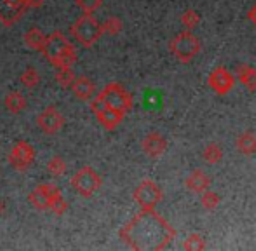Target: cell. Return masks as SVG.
Listing matches in <instances>:
<instances>
[{"label": "cell", "instance_id": "obj_11", "mask_svg": "<svg viewBox=\"0 0 256 251\" xmlns=\"http://www.w3.org/2000/svg\"><path fill=\"white\" fill-rule=\"evenodd\" d=\"M37 126L44 134H58L64 128V117L56 106H48L38 114Z\"/></svg>", "mask_w": 256, "mask_h": 251}, {"label": "cell", "instance_id": "obj_18", "mask_svg": "<svg viewBox=\"0 0 256 251\" xmlns=\"http://www.w3.org/2000/svg\"><path fill=\"white\" fill-rule=\"evenodd\" d=\"M236 146L240 154H244V156H254L256 154V134L251 131H246V132H242V134H239L236 140Z\"/></svg>", "mask_w": 256, "mask_h": 251}, {"label": "cell", "instance_id": "obj_12", "mask_svg": "<svg viewBox=\"0 0 256 251\" xmlns=\"http://www.w3.org/2000/svg\"><path fill=\"white\" fill-rule=\"evenodd\" d=\"M208 84L216 94L225 96V94H228L234 89V86H236V77H234L226 68L220 66V68H214V70L209 74Z\"/></svg>", "mask_w": 256, "mask_h": 251}, {"label": "cell", "instance_id": "obj_3", "mask_svg": "<svg viewBox=\"0 0 256 251\" xmlns=\"http://www.w3.org/2000/svg\"><path fill=\"white\" fill-rule=\"evenodd\" d=\"M72 34L77 38L78 44L89 49L103 37V28L92 14H84L72 24Z\"/></svg>", "mask_w": 256, "mask_h": 251}, {"label": "cell", "instance_id": "obj_28", "mask_svg": "<svg viewBox=\"0 0 256 251\" xmlns=\"http://www.w3.org/2000/svg\"><path fill=\"white\" fill-rule=\"evenodd\" d=\"M200 23V14L197 12V10H186V12H183L182 16V24L186 28V30H194L196 26H199Z\"/></svg>", "mask_w": 256, "mask_h": 251}, {"label": "cell", "instance_id": "obj_9", "mask_svg": "<svg viewBox=\"0 0 256 251\" xmlns=\"http://www.w3.org/2000/svg\"><path fill=\"white\" fill-rule=\"evenodd\" d=\"M34 160L35 148L28 142H18L9 154V164L16 171H21V173H24L34 164Z\"/></svg>", "mask_w": 256, "mask_h": 251}, {"label": "cell", "instance_id": "obj_31", "mask_svg": "<svg viewBox=\"0 0 256 251\" xmlns=\"http://www.w3.org/2000/svg\"><path fill=\"white\" fill-rule=\"evenodd\" d=\"M46 0H26V6L28 9H38V7L44 6Z\"/></svg>", "mask_w": 256, "mask_h": 251}, {"label": "cell", "instance_id": "obj_19", "mask_svg": "<svg viewBox=\"0 0 256 251\" xmlns=\"http://www.w3.org/2000/svg\"><path fill=\"white\" fill-rule=\"evenodd\" d=\"M4 103H6V108L9 110L10 114H16V116L26 108V98H24L20 91H10L9 94L6 96Z\"/></svg>", "mask_w": 256, "mask_h": 251}, {"label": "cell", "instance_id": "obj_23", "mask_svg": "<svg viewBox=\"0 0 256 251\" xmlns=\"http://www.w3.org/2000/svg\"><path fill=\"white\" fill-rule=\"evenodd\" d=\"M54 78L56 82L61 86V88H70L75 80V74L72 68H56V74H54Z\"/></svg>", "mask_w": 256, "mask_h": 251}, {"label": "cell", "instance_id": "obj_16", "mask_svg": "<svg viewBox=\"0 0 256 251\" xmlns=\"http://www.w3.org/2000/svg\"><path fill=\"white\" fill-rule=\"evenodd\" d=\"M211 187V178L204 173L202 170H194L190 176L186 178V188L196 194H202Z\"/></svg>", "mask_w": 256, "mask_h": 251}, {"label": "cell", "instance_id": "obj_21", "mask_svg": "<svg viewBox=\"0 0 256 251\" xmlns=\"http://www.w3.org/2000/svg\"><path fill=\"white\" fill-rule=\"evenodd\" d=\"M21 86H23L24 89H35L38 84H40V75H38V72H37V68H34V66H30V68H26V70L21 74Z\"/></svg>", "mask_w": 256, "mask_h": 251}, {"label": "cell", "instance_id": "obj_27", "mask_svg": "<svg viewBox=\"0 0 256 251\" xmlns=\"http://www.w3.org/2000/svg\"><path fill=\"white\" fill-rule=\"evenodd\" d=\"M183 250L186 251H202L206 250V241L204 238L200 234H192L188 236V238L185 239V242H183Z\"/></svg>", "mask_w": 256, "mask_h": 251}, {"label": "cell", "instance_id": "obj_22", "mask_svg": "<svg viewBox=\"0 0 256 251\" xmlns=\"http://www.w3.org/2000/svg\"><path fill=\"white\" fill-rule=\"evenodd\" d=\"M202 157H204L206 162L218 164V162H222V160H223V148L220 145H216V143H211V145H208L204 148Z\"/></svg>", "mask_w": 256, "mask_h": 251}, {"label": "cell", "instance_id": "obj_29", "mask_svg": "<svg viewBox=\"0 0 256 251\" xmlns=\"http://www.w3.org/2000/svg\"><path fill=\"white\" fill-rule=\"evenodd\" d=\"M103 0H77L78 9L82 10L84 14H92L102 7Z\"/></svg>", "mask_w": 256, "mask_h": 251}, {"label": "cell", "instance_id": "obj_17", "mask_svg": "<svg viewBox=\"0 0 256 251\" xmlns=\"http://www.w3.org/2000/svg\"><path fill=\"white\" fill-rule=\"evenodd\" d=\"M237 80L251 92H256V68L250 66V64H239L236 68Z\"/></svg>", "mask_w": 256, "mask_h": 251}, {"label": "cell", "instance_id": "obj_5", "mask_svg": "<svg viewBox=\"0 0 256 251\" xmlns=\"http://www.w3.org/2000/svg\"><path fill=\"white\" fill-rule=\"evenodd\" d=\"M169 51L178 62L190 63L200 52V40L190 30L180 34L169 44Z\"/></svg>", "mask_w": 256, "mask_h": 251}, {"label": "cell", "instance_id": "obj_6", "mask_svg": "<svg viewBox=\"0 0 256 251\" xmlns=\"http://www.w3.org/2000/svg\"><path fill=\"white\" fill-rule=\"evenodd\" d=\"M102 176L96 173L92 168L86 166L82 170H78L72 178V187L77 190L78 196L82 197H91L102 188Z\"/></svg>", "mask_w": 256, "mask_h": 251}, {"label": "cell", "instance_id": "obj_13", "mask_svg": "<svg viewBox=\"0 0 256 251\" xmlns=\"http://www.w3.org/2000/svg\"><path fill=\"white\" fill-rule=\"evenodd\" d=\"M91 110L94 112V116H96V119H98V122L102 124L104 129H108V131H114V129L117 128V126L120 124L122 120H124V114L115 112V110H112V108H108V106H104L98 98L92 100Z\"/></svg>", "mask_w": 256, "mask_h": 251}, {"label": "cell", "instance_id": "obj_33", "mask_svg": "<svg viewBox=\"0 0 256 251\" xmlns=\"http://www.w3.org/2000/svg\"><path fill=\"white\" fill-rule=\"evenodd\" d=\"M2 213H4V202L0 200V216H2Z\"/></svg>", "mask_w": 256, "mask_h": 251}, {"label": "cell", "instance_id": "obj_24", "mask_svg": "<svg viewBox=\"0 0 256 251\" xmlns=\"http://www.w3.org/2000/svg\"><path fill=\"white\" fill-rule=\"evenodd\" d=\"M102 28H103V34H106V35H112V37H115V35H118L122 32V28H124V24H122V20L120 18H117V16H112V18H108L106 21L102 24Z\"/></svg>", "mask_w": 256, "mask_h": 251}, {"label": "cell", "instance_id": "obj_30", "mask_svg": "<svg viewBox=\"0 0 256 251\" xmlns=\"http://www.w3.org/2000/svg\"><path fill=\"white\" fill-rule=\"evenodd\" d=\"M49 210H51L54 214H58V216H63V214L68 211V202L63 199V196H61L60 199L54 200V202L51 204V208H49Z\"/></svg>", "mask_w": 256, "mask_h": 251}, {"label": "cell", "instance_id": "obj_20", "mask_svg": "<svg viewBox=\"0 0 256 251\" xmlns=\"http://www.w3.org/2000/svg\"><path fill=\"white\" fill-rule=\"evenodd\" d=\"M24 44L26 48L34 49V51H40L44 49V44H46V35L42 34L38 28H32L24 34Z\"/></svg>", "mask_w": 256, "mask_h": 251}, {"label": "cell", "instance_id": "obj_15", "mask_svg": "<svg viewBox=\"0 0 256 251\" xmlns=\"http://www.w3.org/2000/svg\"><path fill=\"white\" fill-rule=\"evenodd\" d=\"M70 88H72V91H74V94L77 96L78 100H82V102H91L96 92L94 82L88 77H75L74 84H72Z\"/></svg>", "mask_w": 256, "mask_h": 251}, {"label": "cell", "instance_id": "obj_32", "mask_svg": "<svg viewBox=\"0 0 256 251\" xmlns=\"http://www.w3.org/2000/svg\"><path fill=\"white\" fill-rule=\"evenodd\" d=\"M248 20H250L251 23H253L254 26H256V4L250 9V12H248Z\"/></svg>", "mask_w": 256, "mask_h": 251}, {"label": "cell", "instance_id": "obj_10", "mask_svg": "<svg viewBox=\"0 0 256 251\" xmlns=\"http://www.w3.org/2000/svg\"><path fill=\"white\" fill-rule=\"evenodd\" d=\"M26 0H0V23L4 26H14L24 16Z\"/></svg>", "mask_w": 256, "mask_h": 251}, {"label": "cell", "instance_id": "obj_26", "mask_svg": "<svg viewBox=\"0 0 256 251\" xmlns=\"http://www.w3.org/2000/svg\"><path fill=\"white\" fill-rule=\"evenodd\" d=\"M66 170H68L66 162H64V159L60 156H54L48 162V171L52 174V176H63V174L66 173Z\"/></svg>", "mask_w": 256, "mask_h": 251}, {"label": "cell", "instance_id": "obj_25", "mask_svg": "<svg viewBox=\"0 0 256 251\" xmlns=\"http://www.w3.org/2000/svg\"><path fill=\"white\" fill-rule=\"evenodd\" d=\"M220 202H222L220 196H218V194H214V192H211V190H206V192L200 194V204H202L204 210L214 211L216 208L220 206Z\"/></svg>", "mask_w": 256, "mask_h": 251}, {"label": "cell", "instance_id": "obj_8", "mask_svg": "<svg viewBox=\"0 0 256 251\" xmlns=\"http://www.w3.org/2000/svg\"><path fill=\"white\" fill-rule=\"evenodd\" d=\"M61 197V190L60 187H56L54 184H40L34 192L30 194V202L35 210L38 211H46L51 208V204L54 202L56 199Z\"/></svg>", "mask_w": 256, "mask_h": 251}, {"label": "cell", "instance_id": "obj_14", "mask_svg": "<svg viewBox=\"0 0 256 251\" xmlns=\"http://www.w3.org/2000/svg\"><path fill=\"white\" fill-rule=\"evenodd\" d=\"M142 148L148 157L157 159V157H160L162 154L168 150V140H166L160 132H150L142 142Z\"/></svg>", "mask_w": 256, "mask_h": 251}, {"label": "cell", "instance_id": "obj_1", "mask_svg": "<svg viewBox=\"0 0 256 251\" xmlns=\"http://www.w3.org/2000/svg\"><path fill=\"white\" fill-rule=\"evenodd\" d=\"M176 232L155 210H142L120 230V239L132 250H164Z\"/></svg>", "mask_w": 256, "mask_h": 251}, {"label": "cell", "instance_id": "obj_7", "mask_svg": "<svg viewBox=\"0 0 256 251\" xmlns=\"http://www.w3.org/2000/svg\"><path fill=\"white\" fill-rule=\"evenodd\" d=\"M162 197H164L162 188L152 180L142 182L134 190V200L140 204L142 210H155V206L160 202Z\"/></svg>", "mask_w": 256, "mask_h": 251}, {"label": "cell", "instance_id": "obj_2", "mask_svg": "<svg viewBox=\"0 0 256 251\" xmlns=\"http://www.w3.org/2000/svg\"><path fill=\"white\" fill-rule=\"evenodd\" d=\"M42 52L48 62L56 68H74V64L77 63V51L61 32H54L46 37Z\"/></svg>", "mask_w": 256, "mask_h": 251}, {"label": "cell", "instance_id": "obj_4", "mask_svg": "<svg viewBox=\"0 0 256 251\" xmlns=\"http://www.w3.org/2000/svg\"><path fill=\"white\" fill-rule=\"evenodd\" d=\"M96 98H98L104 106L115 110V112L124 114V116L132 110L131 92H128V89H124L120 84H108Z\"/></svg>", "mask_w": 256, "mask_h": 251}]
</instances>
